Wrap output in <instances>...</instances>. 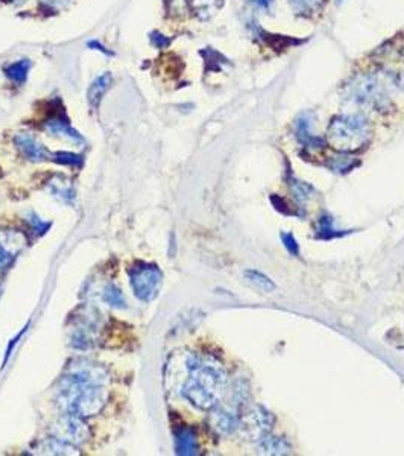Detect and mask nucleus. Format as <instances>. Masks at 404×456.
I'll return each instance as SVG.
<instances>
[{
    "instance_id": "obj_1",
    "label": "nucleus",
    "mask_w": 404,
    "mask_h": 456,
    "mask_svg": "<svg viewBox=\"0 0 404 456\" xmlns=\"http://www.w3.org/2000/svg\"><path fill=\"white\" fill-rule=\"evenodd\" d=\"M108 376L101 366L81 364L72 366L63 381L60 405L70 415L90 417L102 411L108 400Z\"/></svg>"
},
{
    "instance_id": "obj_2",
    "label": "nucleus",
    "mask_w": 404,
    "mask_h": 456,
    "mask_svg": "<svg viewBox=\"0 0 404 456\" xmlns=\"http://www.w3.org/2000/svg\"><path fill=\"white\" fill-rule=\"evenodd\" d=\"M189 371L182 395L199 409L215 407L225 390V373L222 366L216 362L191 357Z\"/></svg>"
},
{
    "instance_id": "obj_3",
    "label": "nucleus",
    "mask_w": 404,
    "mask_h": 456,
    "mask_svg": "<svg viewBox=\"0 0 404 456\" xmlns=\"http://www.w3.org/2000/svg\"><path fill=\"white\" fill-rule=\"evenodd\" d=\"M370 139V127L359 114H345L334 118L329 127L330 144L343 152L362 148Z\"/></svg>"
},
{
    "instance_id": "obj_4",
    "label": "nucleus",
    "mask_w": 404,
    "mask_h": 456,
    "mask_svg": "<svg viewBox=\"0 0 404 456\" xmlns=\"http://www.w3.org/2000/svg\"><path fill=\"white\" fill-rule=\"evenodd\" d=\"M345 98L355 104H363L370 106H383L388 102V96L384 93L381 82L372 75H360L346 84Z\"/></svg>"
},
{
    "instance_id": "obj_5",
    "label": "nucleus",
    "mask_w": 404,
    "mask_h": 456,
    "mask_svg": "<svg viewBox=\"0 0 404 456\" xmlns=\"http://www.w3.org/2000/svg\"><path fill=\"white\" fill-rule=\"evenodd\" d=\"M131 288L134 294L141 302H151L158 295L160 286L163 283V274L156 265L143 264L139 261L130 271Z\"/></svg>"
},
{
    "instance_id": "obj_6",
    "label": "nucleus",
    "mask_w": 404,
    "mask_h": 456,
    "mask_svg": "<svg viewBox=\"0 0 404 456\" xmlns=\"http://www.w3.org/2000/svg\"><path fill=\"white\" fill-rule=\"evenodd\" d=\"M89 429L85 428V424L76 419L75 415L67 417L55 426V440L69 443V444H81L89 438Z\"/></svg>"
},
{
    "instance_id": "obj_7",
    "label": "nucleus",
    "mask_w": 404,
    "mask_h": 456,
    "mask_svg": "<svg viewBox=\"0 0 404 456\" xmlns=\"http://www.w3.org/2000/svg\"><path fill=\"white\" fill-rule=\"evenodd\" d=\"M15 147L22 151V154L27 160L31 161H44V160H51L52 154L47 151L43 144L38 142L34 135L29 133H20L17 134L14 137Z\"/></svg>"
},
{
    "instance_id": "obj_8",
    "label": "nucleus",
    "mask_w": 404,
    "mask_h": 456,
    "mask_svg": "<svg viewBox=\"0 0 404 456\" xmlns=\"http://www.w3.org/2000/svg\"><path fill=\"white\" fill-rule=\"evenodd\" d=\"M46 130L56 137H64L73 143H84L82 135L72 128L69 119L64 114H55L46 121Z\"/></svg>"
},
{
    "instance_id": "obj_9",
    "label": "nucleus",
    "mask_w": 404,
    "mask_h": 456,
    "mask_svg": "<svg viewBox=\"0 0 404 456\" xmlns=\"http://www.w3.org/2000/svg\"><path fill=\"white\" fill-rule=\"evenodd\" d=\"M113 81V76L110 73H102L91 82L89 93H87V99L91 109H98V105L102 101V96L108 90V87Z\"/></svg>"
},
{
    "instance_id": "obj_10",
    "label": "nucleus",
    "mask_w": 404,
    "mask_h": 456,
    "mask_svg": "<svg viewBox=\"0 0 404 456\" xmlns=\"http://www.w3.org/2000/svg\"><path fill=\"white\" fill-rule=\"evenodd\" d=\"M175 448L178 455H195L198 452V441L194 431L184 428L175 436Z\"/></svg>"
},
{
    "instance_id": "obj_11",
    "label": "nucleus",
    "mask_w": 404,
    "mask_h": 456,
    "mask_svg": "<svg viewBox=\"0 0 404 456\" xmlns=\"http://www.w3.org/2000/svg\"><path fill=\"white\" fill-rule=\"evenodd\" d=\"M327 0H289L293 13L303 17H310L317 14L325 5Z\"/></svg>"
},
{
    "instance_id": "obj_12",
    "label": "nucleus",
    "mask_w": 404,
    "mask_h": 456,
    "mask_svg": "<svg viewBox=\"0 0 404 456\" xmlns=\"http://www.w3.org/2000/svg\"><path fill=\"white\" fill-rule=\"evenodd\" d=\"M190 5L196 16L201 18H208L224 5V0H190Z\"/></svg>"
},
{
    "instance_id": "obj_13",
    "label": "nucleus",
    "mask_w": 404,
    "mask_h": 456,
    "mask_svg": "<svg viewBox=\"0 0 404 456\" xmlns=\"http://www.w3.org/2000/svg\"><path fill=\"white\" fill-rule=\"evenodd\" d=\"M211 423H213V428L220 433H228L236 428L237 420L233 414L227 411H219L213 417H211Z\"/></svg>"
},
{
    "instance_id": "obj_14",
    "label": "nucleus",
    "mask_w": 404,
    "mask_h": 456,
    "mask_svg": "<svg viewBox=\"0 0 404 456\" xmlns=\"http://www.w3.org/2000/svg\"><path fill=\"white\" fill-rule=\"evenodd\" d=\"M29 69H31V61L29 60H20L17 63L9 64L6 69H5V75L9 78V80H13L17 84H22L26 81Z\"/></svg>"
},
{
    "instance_id": "obj_15",
    "label": "nucleus",
    "mask_w": 404,
    "mask_h": 456,
    "mask_svg": "<svg viewBox=\"0 0 404 456\" xmlns=\"http://www.w3.org/2000/svg\"><path fill=\"white\" fill-rule=\"evenodd\" d=\"M245 277L249 283H253L260 290H265V292H272V290L277 289L274 281L269 277H266L263 273H260V271L248 269L245 273Z\"/></svg>"
},
{
    "instance_id": "obj_16",
    "label": "nucleus",
    "mask_w": 404,
    "mask_h": 456,
    "mask_svg": "<svg viewBox=\"0 0 404 456\" xmlns=\"http://www.w3.org/2000/svg\"><path fill=\"white\" fill-rule=\"evenodd\" d=\"M260 448L265 453H272V455H283L289 452V445L284 440L277 438V436H265V438H260Z\"/></svg>"
},
{
    "instance_id": "obj_17",
    "label": "nucleus",
    "mask_w": 404,
    "mask_h": 456,
    "mask_svg": "<svg viewBox=\"0 0 404 456\" xmlns=\"http://www.w3.org/2000/svg\"><path fill=\"white\" fill-rule=\"evenodd\" d=\"M343 233L341 230H336L333 224V218L325 215L320 221H317V236L322 239H332V238H338L342 236Z\"/></svg>"
},
{
    "instance_id": "obj_18",
    "label": "nucleus",
    "mask_w": 404,
    "mask_h": 456,
    "mask_svg": "<svg viewBox=\"0 0 404 456\" xmlns=\"http://www.w3.org/2000/svg\"><path fill=\"white\" fill-rule=\"evenodd\" d=\"M52 160L55 163H60L64 164V166H72V168H81L84 159L81 155H76L72 152H56L52 154Z\"/></svg>"
},
{
    "instance_id": "obj_19",
    "label": "nucleus",
    "mask_w": 404,
    "mask_h": 456,
    "mask_svg": "<svg viewBox=\"0 0 404 456\" xmlns=\"http://www.w3.org/2000/svg\"><path fill=\"white\" fill-rule=\"evenodd\" d=\"M103 298L108 304H111L114 307H119V309L120 307L123 309L125 304H127V302H125V298H123L122 290L119 288H115L114 285H108L107 288H105Z\"/></svg>"
},
{
    "instance_id": "obj_20",
    "label": "nucleus",
    "mask_w": 404,
    "mask_h": 456,
    "mask_svg": "<svg viewBox=\"0 0 404 456\" xmlns=\"http://www.w3.org/2000/svg\"><path fill=\"white\" fill-rule=\"evenodd\" d=\"M282 238V242H283V245L286 247V249L289 251V253H291L292 256H298L300 254V247H298V242L295 239V236L292 235V233H282L280 235Z\"/></svg>"
},
{
    "instance_id": "obj_21",
    "label": "nucleus",
    "mask_w": 404,
    "mask_h": 456,
    "mask_svg": "<svg viewBox=\"0 0 404 456\" xmlns=\"http://www.w3.org/2000/svg\"><path fill=\"white\" fill-rule=\"evenodd\" d=\"M5 244L6 242L0 239V268H5L6 265L11 264L14 254L17 253L15 249L13 251V248H8Z\"/></svg>"
},
{
    "instance_id": "obj_22",
    "label": "nucleus",
    "mask_w": 404,
    "mask_h": 456,
    "mask_svg": "<svg viewBox=\"0 0 404 456\" xmlns=\"http://www.w3.org/2000/svg\"><path fill=\"white\" fill-rule=\"evenodd\" d=\"M292 189H293V193L296 195L298 199H305L307 197V190H310V186H305V184L303 183H298V181H293L292 183Z\"/></svg>"
},
{
    "instance_id": "obj_23",
    "label": "nucleus",
    "mask_w": 404,
    "mask_h": 456,
    "mask_svg": "<svg viewBox=\"0 0 404 456\" xmlns=\"http://www.w3.org/2000/svg\"><path fill=\"white\" fill-rule=\"evenodd\" d=\"M151 40L157 47H166L169 44V38H166L165 35H161L160 32H153L152 37H151Z\"/></svg>"
},
{
    "instance_id": "obj_24",
    "label": "nucleus",
    "mask_w": 404,
    "mask_h": 456,
    "mask_svg": "<svg viewBox=\"0 0 404 456\" xmlns=\"http://www.w3.org/2000/svg\"><path fill=\"white\" fill-rule=\"evenodd\" d=\"M249 4H253L258 9H269L272 6L274 0H248Z\"/></svg>"
},
{
    "instance_id": "obj_25",
    "label": "nucleus",
    "mask_w": 404,
    "mask_h": 456,
    "mask_svg": "<svg viewBox=\"0 0 404 456\" xmlns=\"http://www.w3.org/2000/svg\"><path fill=\"white\" fill-rule=\"evenodd\" d=\"M43 4H46L47 6H52V8H61L64 6L69 0H42Z\"/></svg>"
},
{
    "instance_id": "obj_26",
    "label": "nucleus",
    "mask_w": 404,
    "mask_h": 456,
    "mask_svg": "<svg viewBox=\"0 0 404 456\" xmlns=\"http://www.w3.org/2000/svg\"><path fill=\"white\" fill-rule=\"evenodd\" d=\"M89 46H90V47H98V51H101V52H103V54H110L107 49H105V47H102V46H101V43H99V42H90V43H89Z\"/></svg>"
},
{
    "instance_id": "obj_27",
    "label": "nucleus",
    "mask_w": 404,
    "mask_h": 456,
    "mask_svg": "<svg viewBox=\"0 0 404 456\" xmlns=\"http://www.w3.org/2000/svg\"><path fill=\"white\" fill-rule=\"evenodd\" d=\"M14 2H25V0H14Z\"/></svg>"
},
{
    "instance_id": "obj_28",
    "label": "nucleus",
    "mask_w": 404,
    "mask_h": 456,
    "mask_svg": "<svg viewBox=\"0 0 404 456\" xmlns=\"http://www.w3.org/2000/svg\"><path fill=\"white\" fill-rule=\"evenodd\" d=\"M339 2H343V0H339Z\"/></svg>"
}]
</instances>
